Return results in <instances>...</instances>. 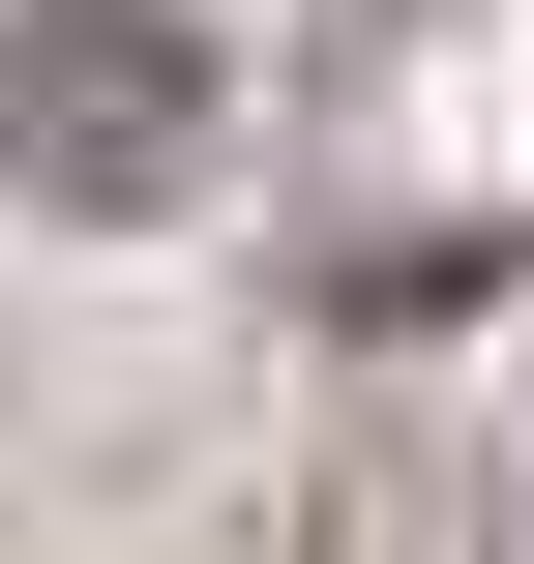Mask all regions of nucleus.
<instances>
[{
	"label": "nucleus",
	"instance_id": "f257e3e1",
	"mask_svg": "<svg viewBox=\"0 0 534 564\" xmlns=\"http://www.w3.org/2000/svg\"><path fill=\"white\" fill-rule=\"evenodd\" d=\"M0 178L178 208V178H208V30H178V0H30V30H0Z\"/></svg>",
	"mask_w": 534,
	"mask_h": 564
}]
</instances>
